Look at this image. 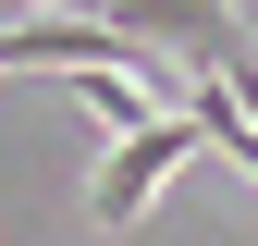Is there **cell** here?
<instances>
[{
    "label": "cell",
    "mask_w": 258,
    "mask_h": 246,
    "mask_svg": "<svg viewBox=\"0 0 258 246\" xmlns=\"http://www.w3.org/2000/svg\"><path fill=\"white\" fill-rule=\"evenodd\" d=\"M184 148H197V123H184V111H148V123H123V136H111V160H99V197H86V209L123 234V222L160 197V184H172V160H184Z\"/></svg>",
    "instance_id": "6da1fadb"
}]
</instances>
